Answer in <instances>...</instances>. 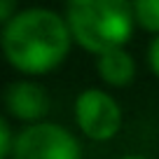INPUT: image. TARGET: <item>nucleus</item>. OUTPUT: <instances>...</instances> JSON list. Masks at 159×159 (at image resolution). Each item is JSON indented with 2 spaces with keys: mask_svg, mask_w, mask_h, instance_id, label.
Wrapping results in <instances>:
<instances>
[{
  "mask_svg": "<svg viewBox=\"0 0 159 159\" xmlns=\"http://www.w3.org/2000/svg\"><path fill=\"white\" fill-rule=\"evenodd\" d=\"M66 16L47 7L19 10L2 24V54L21 75H47L66 61L73 47Z\"/></svg>",
  "mask_w": 159,
  "mask_h": 159,
  "instance_id": "f257e3e1",
  "label": "nucleus"
},
{
  "mask_svg": "<svg viewBox=\"0 0 159 159\" xmlns=\"http://www.w3.org/2000/svg\"><path fill=\"white\" fill-rule=\"evenodd\" d=\"M66 21L75 45L89 54L124 47L134 35L136 14L131 0H68Z\"/></svg>",
  "mask_w": 159,
  "mask_h": 159,
  "instance_id": "f03ea898",
  "label": "nucleus"
},
{
  "mask_svg": "<svg viewBox=\"0 0 159 159\" xmlns=\"http://www.w3.org/2000/svg\"><path fill=\"white\" fill-rule=\"evenodd\" d=\"M10 159H82V148L66 126L45 119L16 134Z\"/></svg>",
  "mask_w": 159,
  "mask_h": 159,
  "instance_id": "7ed1b4c3",
  "label": "nucleus"
},
{
  "mask_svg": "<svg viewBox=\"0 0 159 159\" xmlns=\"http://www.w3.org/2000/svg\"><path fill=\"white\" fill-rule=\"evenodd\" d=\"M75 122L89 140L105 143L122 129V108L103 89H84L75 98Z\"/></svg>",
  "mask_w": 159,
  "mask_h": 159,
  "instance_id": "20e7f679",
  "label": "nucleus"
},
{
  "mask_svg": "<svg viewBox=\"0 0 159 159\" xmlns=\"http://www.w3.org/2000/svg\"><path fill=\"white\" fill-rule=\"evenodd\" d=\"M5 108L10 117L24 124H38V122H45L49 112V96L45 87H40L38 82L16 80L5 91Z\"/></svg>",
  "mask_w": 159,
  "mask_h": 159,
  "instance_id": "39448f33",
  "label": "nucleus"
},
{
  "mask_svg": "<svg viewBox=\"0 0 159 159\" xmlns=\"http://www.w3.org/2000/svg\"><path fill=\"white\" fill-rule=\"evenodd\" d=\"M96 70L98 77L103 80L108 87H126L134 82L136 77V61L124 47L103 52L96 56Z\"/></svg>",
  "mask_w": 159,
  "mask_h": 159,
  "instance_id": "423d86ee",
  "label": "nucleus"
},
{
  "mask_svg": "<svg viewBox=\"0 0 159 159\" xmlns=\"http://www.w3.org/2000/svg\"><path fill=\"white\" fill-rule=\"evenodd\" d=\"M136 24L148 33H159V0H131Z\"/></svg>",
  "mask_w": 159,
  "mask_h": 159,
  "instance_id": "0eeeda50",
  "label": "nucleus"
},
{
  "mask_svg": "<svg viewBox=\"0 0 159 159\" xmlns=\"http://www.w3.org/2000/svg\"><path fill=\"white\" fill-rule=\"evenodd\" d=\"M14 140H16V134H12L10 122L2 119V122H0V159H10L12 157Z\"/></svg>",
  "mask_w": 159,
  "mask_h": 159,
  "instance_id": "6e6552de",
  "label": "nucleus"
},
{
  "mask_svg": "<svg viewBox=\"0 0 159 159\" xmlns=\"http://www.w3.org/2000/svg\"><path fill=\"white\" fill-rule=\"evenodd\" d=\"M148 66H150V70L159 77V33L154 35V40L148 47Z\"/></svg>",
  "mask_w": 159,
  "mask_h": 159,
  "instance_id": "1a4fd4ad",
  "label": "nucleus"
},
{
  "mask_svg": "<svg viewBox=\"0 0 159 159\" xmlns=\"http://www.w3.org/2000/svg\"><path fill=\"white\" fill-rule=\"evenodd\" d=\"M12 2H14V0H0V19H2V24H5V21H10L12 16L16 14Z\"/></svg>",
  "mask_w": 159,
  "mask_h": 159,
  "instance_id": "9d476101",
  "label": "nucleus"
},
{
  "mask_svg": "<svg viewBox=\"0 0 159 159\" xmlns=\"http://www.w3.org/2000/svg\"><path fill=\"white\" fill-rule=\"evenodd\" d=\"M119 159H148V157H140V154H126V157H119Z\"/></svg>",
  "mask_w": 159,
  "mask_h": 159,
  "instance_id": "9b49d317",
  "label": "nucleus"
}]
</instances>
